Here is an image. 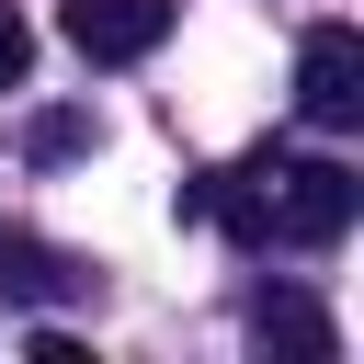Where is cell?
Wrapping results in <instances>:
<instances>
[{
    "instance_id": "6da1fadb",
    "label": "cell",
    "mask_w": 364,
    "mask_h": 364,
    "mask_svg": "<svg viewBox=\"0 0 364 364\" xmlns=\"http://www.w3.org/2000/svg\"><path fill=\"white\" fill-rule=\"evenodd\" d=\"M262 216H273V239L330 250L364 216V171H341V159H262Z\"/></svg>"
},
{
    "instance_id": "7a4b0ae2",
    "label": "cell",
    "mask_w": 364,
    "mask_h": 364,
    "mask_svg": "<svg viewBox=\"0 0 364 364\" xmlns=\"http://www.w3.org/2000/svg\"><path fill=\"white\" fill-rule=\"evenodd\" d=\"M296 114H307V125H353V114H364V34H353V23H318V34L296 46Z\"/></svg>"
},
{
    "instance_id": "3957f363",
    "label": "cell",
    "mask_w": 364,
    "mask_h": 364,
    "mask_svg": "<svg viewBox=\"0 0 364 364\" xmlns=\"http://www.w3.org/2000/svg\"><path fill=\"white\" fill-rule=\"evenodd\" d=\"M57 34H68L91 68H136V57L171 34V0H57Z\"/></svg>"
},
{
    "instance_id": "277c9868",
    "label": "cell",
    "mask_w": 364,
    "mask_h": 364,
    "mask_svg": "<svg viewBox=\"0 0 364 364\" xmlns=\"http://www.w3.org/2000/svg\"><path fill=\"white\" fill-rule=\"evenodd\" d=\"M182 216H193V228H228L239 250H262V239H273V216H262V159H250V171H193V182H182Z\"/></svg>"
},
{
    "instance_id": "5b68a950",
    "label": "cell",
    "mask_w": 364,
    "mask_h": 364,
    "mask_svg": "<svg viewBox=\"0 0 364 364\" xmlns=\"http://www.w3.org/2000/svg\"><path fill=\"white\" fill-rule=\"evenodd\" d=\"M250 341H273V353H307V364H330V353H341V330H330V318H318L296 284H262V296H250Z\"/></svg>"
},
{
    "instance_id": "8992f818",
    "label": "cell",
    "mask_w": 364,
    "mask_h": 364,
    "mask_svg": "<svg viewBox=\"0 0 364 364\" xmlns=\"http://www.w3.org/2000/svg\"><path fill=\"white\" fill-rule=\"evenodd\" d=\"M0 284H11V296H34V307H57V296H91L102 273H91V262H68V250H46V239H0Z\"/></svg>"
},
{
    "instance_id": "52a82bcc",
    "label": "cell",
    "mask_w": 364,
    "mask_h": 364,
    "mask_svg": "<svg viewBox=\"0 0 364 364\" xmlns=\"http://www.w3.org/2000/svg\"><path fill=\"white\" fill-rule=\"evenodd\" d=\"M23 148H34V159H80V148H91V114H34Z\"/></svg>"
},
{
    "instance_id": "ba28073f",
    "label": "cell",
    "mask_w": 364,
    "mask_h": 364,
    "mask_svg": "<svg viewBox=\"0 0 364 364\" xmlns=\"http://www.w3.org/2000/svg\"><path fill=\"white\" fill-rule=\"evenodd\" d=\"M23 68H34V23L0 11V91H23Z\"/></svg>"
}]
</instances>
